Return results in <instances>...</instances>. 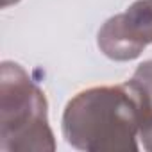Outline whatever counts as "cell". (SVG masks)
<instances>
[{
  "instance_id": "1",
  "label": "cell",
  "mask_w": 152,
  "mask_h": 152,
  "mask_svg": "<svg viewBox=\"0 0 152 152\" xmlns=\"http://www.w3.org/2000/svg\"><path fill=\"white\" fill-rule=\"evenodd\" d=\"M129 31L134 32L131 39V57H134L140 54L141 47L152 41V0L134 4L125 15L109 20L100 32L122 34Z\"/></svg>"
},
{
  "instance_id": "2",
  "label": "cell",
  "mask_w": 152,
  "mask_h": 152,
  "mask_svg": "<svg viewBox=\"0 0 152 152\" xmlns=\"http://www.w3.org/2000/svg\"><path fill=\"white\" fill-rule=\"evenodd\" d=\"M4 2H6V0H4Z\"/></svg>"
}]
</instances>
